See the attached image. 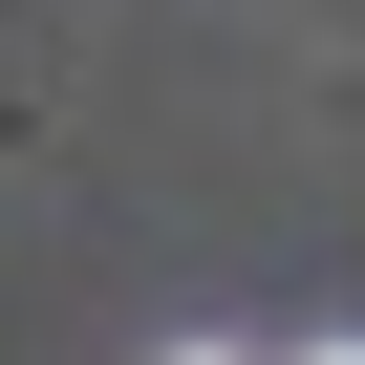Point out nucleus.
Segmentation results:
<instances>
[{"mask_svg": "<svg viewBox=\"0 0 365 365\" xmlns=\"http://www.w3.org/2000/svg\"><path fill=\"white\" fill-rule=\"evenodd\" d=\"M172 365H237V344H172Z\"/></svg>", "mask_w": 365, "mask_h": 365, "instance_id": "f257e3e1", "label": "nucleus"}, {"mask_svg": "<svg viewBox=\"0 0 365 365\" xmlns=\"http://www.w3.org/2000/svg\"><path fill=\"white\" fill-rule=\"evenodd\" d=\"M301 365H365V344H301Z\"/></svg>", "mask_w": 365, "mask_h": 365, "instance_id": "f03ea898", "label": "nucleus"}]
</instances>
